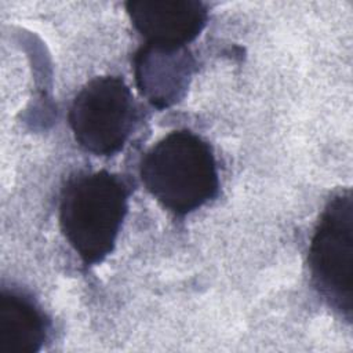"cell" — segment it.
I'll return each mask as SVG.
<instances>
[{"mask_svg":"<svg viewBox=\"0 0 353 353\" xmlns=\"http://www.w3.org/2000/svg\"><path fill=\"white\" fill-rule=\"evenodd\" d=\"M128 210L124 181L108 171L68 181L59 203L61 230L85 265L102 262L114 248Z\"/></svg>","mask_w":353,"mask_h":353,"instance_id":"7a4b0ae2","label":"cell"},{"mask_svg":"<svg viewBox=\"0 0 353 353\" xmlns=\"http://www.w3.org/2000/svg\"><path fill=\"white\" fill-rule=\"evenodd\" d=\"M309 268L316 288L347 320L353 312V197L334 196L324 208L309 248Z\"/></svg>","mask_w":353,"mask_h":353,"instance_id":"3957f363","label":"cell"},{"mask_svg":"<svg viewBox=\"0 0 353 353\" xmlns=\"http://www.w3.org/2000/svg\"><path fill=\"white\" fill-rule=\"evenodd\" d=\"M50 323L39 305L17 290L0 292V353H36L47 341Z\"/></svg>","mask_w":353,"mask_h":353,"instance_id":"52a82bcc","label":"cell"},{"mask_svg":"<svg viewBox=\"0 0 353 353\" xmlns=\"http://www.w3.org/2000/svg\"><path fill=\"white\" fill-rule=\"evenodd\" d=\"M69 125L76 142L97 156L117 153L130 138L137 108L131 90L121 77L98 76L74 97Z\"/></svg>","mask_w":353,"mask_h":353,"instance_id":"277c9868","label":"cell"},{"mask_svg":"<svg viewBox=\"0 0 353 353\" xmlns=\"http://www.w3.org/2000/svg\"><path fill=\"white\" fill-rule=\"evenodd\" d=\"M194 66L188 47L145 43L134 57L138 90L157 109L170 108L183 98Z\"/></svg>","mask_w":353,"mask_h":353,"instance_id":"8992f818","label":"cell"},{"mask_svg":"<svg viewBox=\"0 0 353 353\" xmlns=\"http://www.w3.org/2000/svg\"><path fill=\"white\" fill-rule=\"evenodd\" d=\"M125 8L146 43L168 47H186L208 19L205 4L196 0H137Z\"/></svg>","mask_w":353,"mask_h":353,"instance_id":"5b68a950","label":"cell"},{"mask_svg":"<svg viewBox=\"0 0 353 353\" xmlns=\"http://www.w3.org/2000/svg\"><path fill=\"white\" fill-rule=\"evenodd\" d=\"M146 190L175 215L190 214L212 200L219 188L211 146L188 130L167 134L142 157Z\"/></svg>","mask_w":353,"mask_h":353,"instance_id":"6da1fadb","label":"cell"}]
</instances>
